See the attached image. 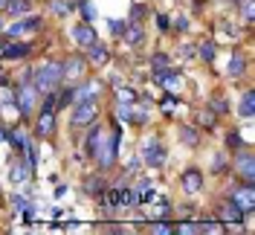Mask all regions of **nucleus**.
Masks as SVG:
<instances>
[{
	"mask_svg": "<svg viewBox=\"0 0 255 235\" xmlns=\"http://www.w3.org/2000/svg\"><path fill=\"white\" fill-rule=\"evenodd\" d=\"M61 78H64L61 64H55V61L41 64V67L35 70V76H32V87H35L38 93H55V87L61 84Z\"/></svg>",
	"mask_w": 255,
	"mask_h": 235,
	"instance_id": "nucleus-1",
	"label": "nucleus"
},
{
	"mask_svg": "<svg viewBox=\"0 0 255 235\" xmlns=\"http://www.w3.org/2000/svg\"><path fill=\"white\" fill-rule=\"evenodd\" d=\"M119 131H113V134H105L102 131V137H99V142H96V151L93 157L99 160V166L102 169H111L113 166V160H116V151H119Z\"/></svg>",
	"mask_w": 255,
	"mask_h": 235,
	"instance_id": "nucleus-2",
	"label": "nucleus"
},
{
	"mask_svg": "<svg viewBox=\"0 0 255 235\" xmlns=\"http://www.w3.org/2000/svg\"><path fill=\"white\" fill-rule=\"evenodd\" d=\"M96 113H99V108H96V99H87V102H76V108H73V113H70V122L76 128H84L90 125L96 119Z\"/></svg>",
	"mask_w": 255,
	"mask_h": 235,
	"instance_id": "nucleus-3",
	"label": "nucleus"
},
{
	"mask_svg": "<svg viewBox=\"0 0 255 235\" xmlns=\"http://www.w3.org/2000/svg\"><path fill=\"white\" fill-rule=\"evenodd\" d=\"M130 204H136V195H133L130 189H125V186H116V189H111V192L105 195V206H108V209L130 206Z\"/></svg>",
	"mask_w": 255,
	"mask_h": 235,
	"instance_id": "nucleus-4",
	"label": "nucleus"
},
{
	"mask_svg": "<svg viewBox=\"0 0 255 235\" xmlns=\"http://www.w3.org/2000/svg\"><path fill=\"white\" fill-rule=\"evenodd\" d=\"M154 78H157V81H159V84H162V87H165L171 96L183 90V76H180L177 70H171V67H168V70H154Z\"/></svg>",
	"mask_w": 255,
	"mask_h": 235,
	"instance_id": "nucleus-5",
	"label": "nucleus"
},
{
	"mask_svg": "<svg viewBox=\"0 0 255 235\" xmlns=\"http://www.w3.org/2000/svg\"><path fill=\"white\" fill-rule=\"evenodd\" d=\"M142 160L151 166V169H159L162 163H165V148H162V142L159 140H151L142 145Z\"/></svg>",
	"mask_w": 255,
	"mask_h": 235,
	"instance_id": "nucleus-6",
	"label": "nucleus"
},
{
	"mask_svg": "<svg viewBox=\"0 0 255 235\" xmlns=\"http://www.w3.org/2000/svg\"><path fill=\"white\" fill-rule=\"evenodd\" d=\"M232 204H238L244 212H253L255 209V189H253V183L235 186V192H232Z\"/></svg>",
	"mask_w": 255,
	"mask_h": 235,
	"instance_id": "nucleus-7",
	"label": "nucleus"
},
{
	"mask_svg": "<svg viewBox=\"0 0 255 235\" xmlns=\"http://www.w3.org/2000/svg\"><path fill=\"white\" fill-rule=\"evenodd\" d=\"M73 38H76V44L81 47H93L96 41H99V35L90 23H79V26H73Z\"/></svg>",
	"mask_w": 255,
	"mask_h": 235,
	"instance_id": "nucleus-8",
	"label": "nucleus"
},
{
	"mask_svg": "<svg viewBox=\"0 0 255 235\" xmlns=\"http://www.w3.org/2000/svg\"><path fill=\"white\" fill-rule=\"evenodd\" d=\"M35 87H29V84H23L20 90H17L15 96V102H17V108H20V113H32V108H35Z\"/></svg>",
	"mask_w": 255,
	"mask_h": 235,
	"instance_id": "nucleus-9",
	"label": "nucleus"
},
{
	"mask_svg": "<svg viewBox=\"0 0 255 235\" xmlns=\"http://www.w3.org/2000/svg\"><path fill=\"white\" fill-rule=\"evenodd\" d=\"M203 189V174L197 172V169H189V172L183 174V192L186 195H197Z\"/></svg>",
	"mask_w": 255,
	"mask_h": 235,
	"instance_id": "nucleus-10",
	"label": "nucleus"
},
{
	"mask_svg": "<svg viewBox=\"0 0 255 235\" xmlns=\"http://www.w3.org/2000/svg\"><path fill=\"white\" fill-rule=\"evenodd\" d=\"M122 38H125L128 47H139V44H142V38H145V32H142L139 23H128L125 32H122Z\"/></svg>",
	"mask_w": 255,
	"mask_h": 235,
	"instance_id": "nucleus-11",
	"label": "nucleus"
},
{
	"mask_svg": "<svg viewBox=\"0 0 255 235\" xmlns=\"http://www.w3.org/2000/svg\"><path fill=\"white\" fill-rule=\"evenodd\" d=\"M221 215H223L226 224H241V221H244V209H241L238 204H232V201H229V204L221 206Z\"/></svg>",
	"mask_w": 255,
	"mask_h": 235,
	"instance_id": "nucleus-12",
	"label": "nucleus"
},
{
	"mask_svg": "<svg viewBox=\"0 0 255 235\" xmlns=\"http://www.w3.org/2000/svg\"><path fill=\"white\" fill-rule=\"evenodd\" d=\"M41 26V17H26V20H17L9 26V35H23V32H35Z\"/></svg>",
	"mask_w": 255,
	"mask_h": 235,
	"instance_id": "nucleus-13",
	"label": "nucleus"
},
{
	"mask_svg": "<svg viewBox=\"0 0 255 235\" xmlns=\"http://www.w3.org/2000/svg\"><path fill=\"white\" fill-rule=\"evenodd\" d=\"M99 93V81H84L79 90H73V102H87Z\"/></svg>",
	"mask_w": 255,
	"mask_h": 235,
	"instance_id": "nucleus-14",
	"label": "nucleus"
},
{
	"mask_svg": "<svg viewBox=\"0 0 255 235\" xmlns=\"http://www.w3.org/2000/svg\"><path fill=\"white\" fill-rule=\"evenodd\" d=\"M29 174H32V166L26 160H23V163H15V166H12V183H26Z\"/></svg>",
	"mask_w": 255,
	"mask_h": 235,
	"instance_id": "nucleus-15",
	"label": "nucleus"
},
{
	"mask_svg": "<svg viewBox=\"0 0 255 235\" xmlns=\"http://www.w3.org/2000/svg\"><path fill=\"white\" fill-rule=\"evenodd\" d=\"M61 70H64V78L73 81V78H79L81 73H84V58H70L67 67H61Z\"/></svg>",
	"mask_w": 255,
	"mask_h": 235,
	"instance_id": "nucleus-16",
	"label": "nucleus"
},
{
	"mask_svg": "<svg viewBox=\"0 0 255 235\" xmlns=\"http://www.w3.org/2000/svg\"><path fill=\"white\" fill-rule=\"evenodd\" d=\"M238 172L244 174V183H253L255 174H253V154H244L238 160Z\"/></svg>",
	"mask_w": 255,
	"mask_h": 235,
	"instance_id": "nucleus-17",
	"label": "nucleus"
},
{
	"mask_svg": "<svg viewBox=\"0 0 255 235\" xmlns=\"http://www.w3.org/2000/svg\"><path fill=\"white\" fill-rule=\"evenodd\" d=\"M3 9H6L9 15H26V12L32 9V3H29V0H6V6H3Z\"/></svg>",
	"mask_w": 255,
	"mask_h": 235,
	"instance_id": "nucleus-18",
	"label": "nucleus"
},
{
	"mask_svg": "<svg viewBox=\"0 0 255 235\" xmlns=\"http://www.w3.org/2000/svg\"><path fill=\"white\" fill-rule=\"evenodd\" d=\"M253 108H255V93H253V90H247L244 99H241V116H244V119H250V116H253Z\"/></svg>",
	"mask_w": 255,
	"mask_h": 235,
	"instance_id": "nucleus-19",
	"label": "nucleus"
},
{
	"mask_svg": "<svg viewBox=\"0 0 255 235\" xmlns=\"http://www.w3.org/2000/svg\"><path fill=\"white\" fill-rule=\"evenodd\" d=\"M29 52V44H12V47H3V58H23Z\"/></svg>",
	"mask_w": 255,
	"mask_h": 235,
	"instance_id": "nucleus-20",
	"label": "nucleus"
},
{
	"mask_svg": "<svg viewBox=\"0 0 255 235\" xmlns=\"http://www.w3.org/2000/svg\"><path fill=\"white\" fill-rule=\"evenodd\" d=\"M84 192H87V195H105V180H102V177H87Z\"/></svg>",
	"mask_w": 255,
	"mask_h": 235,
	"instance_id": "nucleus-21",
	"label": "nucleus"
},
{
	"mask_svg": "<svg viewBox=\"0 0 255 235\" xmlns=\"http://www.w3.org/2000/svg\"><path fill=\"white\" fill-rule=\"evenodd\" d=\"M87 49H90V61H93V64H105V61H108V49L102 47L99 41H96L93 47H87Z\"/></svg>",
	"mask_w": 255,
	"mask_h": 235,
	"instance_id": "nucleus-22",
	"label": "nucleus"
},
{
	"mask_svg": "<svg viewBox=\"0 0 255 235\" xmlns=\"http://www.w3.org/2000/svg\"><path fill=\"white\" fill-rule=\"evenodd\" d=\"M116 99H119L122 105H133V102H136V93H133V87H119V90H116Z\"/></svg>",
	"mask_w": 255,
	"mask_h": 235,
	"instance_id": "nucleus-23",
	"label": "nucleus"
},
{
	"mask_svg": "<svg viewBox=\"0 0 255 235\" xmlns=\"http://www.w3.org/2000/svg\"><path fill=\"white\" fill-rule=\"evenodd\" d=\"M200 55H203V61H215V55H218V47H215V44H212V41H203V44H200Z\"/></svg>",
	"mask_w": 255,
	"mask_h": 235,
	"instance_id": "nucleus-24",
	"label": "nucleus"
},
{
	"mask_svg": "<svg viewBox=\"0 0 255 235\" xmlns=\"http://www.w3.org/2000/svg\"><path fill=\"white\" fill-rule=\"evenodd\" d=\"M180 140L186 142V145H197V140H200V137H197V131H194V128H180Z\"/></svg>",
	"mask_w": 255,
	"mask_h": 235,
	"instance_id": "nucleus-25",
	"label": "nucleus"
},
{
	"mask_svg": "<svg viewBox=\"0 0 255 235\" xmlns=\"http://www.w3.org/2000/svg\"><path fill=\"white\" fill-rule=\"evenodd\" d=\"M244 67H247V61H244L241 55H235V58L229 61V70H226V73H229V76H241V73H244Z\"/></svg>",
	"mask_w": 255,
	"mask_h": 235,
	"instance_id": "nucleus-26",
	"label": "nucleus"
},
{
	"mask_svg": "<svg viewBox=\"0 0 255 235\" xmlns=\"http://www.w3.org/2000/svg\"><path fill=\"white\" fill-rule=\"evenodd\" d=\"M99 137H102V128H93L90 134H87V154L93 157V151H96V142H99Z\"/></svg>",
	"mask_w": 255,
	"mask_h": 235,
	"instance_id": "nucleus-27",
	"label": "nucleus"
},
{
	"mask_svg": "<svg viewBox=\"0 0 255 235\" xmlns=\"http://www.w3.org/2000/svg\"><path fill=\"white\" fill-rule=\"evenodd\" d=\"M81 15H84V23H93L96 20V9L90 6V0H81Z\"/></svg>",
	"mask_w": 255,
	"mask_h": 235,
	"instance_id": "nucleus-28",
	"label": "nucleus"
},
{
	"mask_svg": "<svg viewBox=\"0 0 255 235\" xmlns=\"http://www.w3.org/2000/svg\"><path fill=\"white\" fill-rule=\"evenodd\" d=\"M151 64H154V70H168V55H162V52H157V55L151 58Z\"/></svg>",
	"mask_w": 255,
	"mask_h": 235,
	"instance_id": "nucleus-29",
	"label": "nucleus"
},
{
	"mask_svg": "<svg viewBox=\"0 0 255 235\" xmlns=\"http://www.w3.org/2000/svg\"><path fill=\"white\" fill-rule=\"evenodd\" d=\"M9 140H12V145H15V148H20V151L26 148V137H23V131H15Z\"/></svg>",
	"mask_w": 255,
	"mask_h": 235,
	"instance_id": "nucleus-30",
	"label": "nucleus"
},
{
	"mask_svg": "<svg viewBox=\"0 0 255 235\" xmlns=\"http://www.w3.org/2000/svg\"><path fill=\"white\" fill-rule=\"evenodd\" d=\"M253 17H255L253 0H244V20H247V23H253Z\"/></svg>",
	"mask_w": 255,
	"mask_h": 235,
	"instance_id": "nucleus-31",
	"label": "nucleus"
},
{
	"mask_svg": "<svg viewBox=\"0 0 255 235\" xmlns=\"http://www.w3.org/2000/svg\"><path fill=\"white\" fill-rule=\"evenodd\" d=\"M154 233H157V235H168V233H174V227H168V224L157 221V224H154Z\"/></svg>",
	"mask_w": 255,
	"mask_h": 235,
	"instance_id": "nucleus-32",
	"label": "nucleus"
},
{
	"mask_svg": "<svg viewBox=\"0 0 255 235\" xmlns=\"http://www.w3.org/2000/svg\"><path fill=\"white\" fill-rule=\"evenodd\" d=\"M125 26H128V20H111V32H113V35H122Z\"/></svg>",
	"mask_w": 255,
	"mask_h": 235,
	"instance_id": "nucleus-33",
	"label": "nucleus"
},
{
	"mask_svg": "<svg viewBox=\"0 0 255 235\" xmlns=\"http://www.w3.org/2000/svg\"><path fill=\"white\" fill-rule=\"evenodd\" d=\"M130 105H119V110H116V113H119V119H125V122H130Z\"/></svg>",
	"mask_w": 255,
	"mask_h": 235,
	"instance_id": "nucleus-34",
	"label": "nucleus"
},
{
	"mask_svg": "<svg viewBox=\"0 0 255 235\" xmlns=\"http://www.w3.org/2000/svg\"><path fill=\"white\" fill-rule=\"evenodd\" d=\"M157 26L159 29H171V20H168L165 15H157Z\"/></svg>",
	"mask_w": 255,
	"mask_h": 235,
	"instance_id": "nucleus-35",
	"label": "nucleus"
},
{
	"mask_svg": "<svg viewBox=\"0 0 255 235\" xmlns=\"http://www.w3.org/2000/svg\"><path fill=\"white\" fill-rule=\"evenodd\" d=\"M226 145H229V148H238V145H241V137H238V134H229V137H226Z\"/></svg>",
	"mask_w": 255,
	"mask_h": 235,
	"instance_id": "nucleus-36",
	"label": "nucleus"
},
{
	"mask_svg": "<svg viewBox=\"0 0 255 235\" xmlns=\"http://www.w3.org/2000/svg\"><path fill=\"white\" fill-rule=\"evenodd\" d=\"M52 12H55V15H67V6H64L61 0H55V3H52Z\"/></svg>",
	"mask_w": 255,
	"mask_h": 235,
	"instance_id": "nucleus-37",
	"label": "nucleus"
},
{
	"mask_svg": "<svg viewBox=\"0 0 255 235\" xmlns=\"http://www.w3.org/2000/svg\"><path fill=\"white\" fill-rule=\"evenodd\" d=\"M200 122H203L206 128H212V125H215V116H209V113H200Z\"/></svg>",
	"mask_w": 255,
	"mask_h": 235,
	"instance_id": "nucleus-38",
	"label": "nucleus"
},
{
	"mask_svg": "<svg viewBox=\"0 0 255 235\" xmlns=\"http://www.w3.org/2000/svg\"><path fill=\"white\" fill-rule=\"evenodd\" d=\"M177 29H189V20L186 17H177Z\"/></svg>",
	"mask_w": 255,
	"mask_h": 235,
	"instance_id": "nucleus-39",
	"label": "nucleus"
},
{
	"mask_svg": "<svg viewBox=\"0 0 255 235\" xmlns=\"http://www.w3.org/2000/svg\"><path fill=\"white\" fill-rule=\"evenodd\" d=\"M180 52H183L186 58H191V55H194V47H180Z\"/></svg>",
	"mask_w": 255,
	"mask_h": 235,
	"instance_id": "nucleus-40",
	"label": "nucleus"
},
{
	"mask_svg": "<svg viewBox=\"0 0 255 235\" xmlns=\"http://www.w3.org/2000/svg\"><path fill=\"white\" fill-rule=\"evenodd\" d=\"M9 140V134H6V128H0V142H6Z\"/></svg>",
	"mask_w": 255,
	"mask_h": 235,
	"instance_id": "nucleus-41",
	"label": "nucleus"
},
{
	"mask_svg": "<svg viewBox=\"0 0 255 235\" xmlns=\"http://www.w3.org/2000/svg\"><path fill=\"white\" fill-rule=\"evenodd\" d=\"M70 6H73V9H76V6H81V0H70Z\"/></svg>",
	"mask_w": 255,
	"mask_h": 235,
	"instance_id": "nucleus-42",
	"label": "nucleus"
},
{
	"mask_svg": "<svg viewBox=\"0 0 255 235\" xmlns=\"http://www.w3.org/2000/svg\"><path fill=\"white\" fill-rule=\"evenodd\" d=\"M3 6H6V0H0V9H3Z\"/></svg>",
	"mask_w": 255,
	"mask_h": 235,
	"instance_id": "nucleus-43",
	"label": "nucleus"
},
{
	"mask_svg": "<svg viewBox=\"0 0 255 235\" xmlns=\"http://www.w3.org/2000/svg\"><path fill=\"white\" fill-rule=\"evenodd\" d=\"M0 29H3V23H0Z\"/></svg>",
	"mask_w": 255,
	"mask_h": 235,
	"instance_id": "nucleus-44",
	"label": "nucleus"
}]
</instances>
